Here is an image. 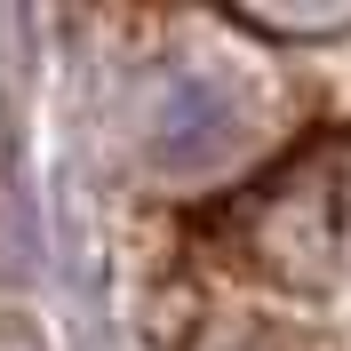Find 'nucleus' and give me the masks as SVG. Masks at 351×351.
Here are the masks:
<instances>
[{"label":"nucleus","mask_w":351,"mask_h":351,"mask_svg":"<svg viewBox=\"0 0 351 351\" xmlns=\"http://www.w3.org/2000/svg\"><path fill=\"white\" fill-rule=\"evenodd\" d=\"M223 240L247 271L280 287H343L351 280V128L295 144L271 176H256L223 208Z\"/></svg>","instance_id":"1"}]
</instances>
